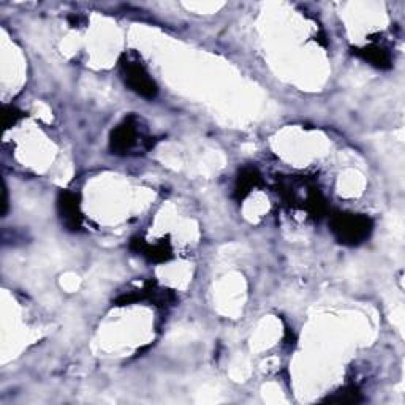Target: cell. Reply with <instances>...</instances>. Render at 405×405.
<instances>
[{"instance_id": "obj_8", "label": "cell", "mask_w": 405, "mask_h": 405, "mask_svg": "<svg viewBox=\"0 0 405 405\" xmlns=\"http://www.w3.org/2000/svg\"><path fill=\"white\" fill-rule=\"evenodd\" d=\"M328 402H337V404H353L359 402V393L355 388H344L342 391L334 394V396L326 399Z\"/></svg>"}, {"instance_id": "obj_3", "label": "cell", "mask_w": 405, "mask_h": 405, "mask_svg": "<svg viewBox=\"0 0 405 405\" xmlns=\"http://www.w3.org/2000/svg\"><path fill=\"white\" fill-rule=\"evenodd\" d=\"M122 77L126 84L138 95L144 97V99H154L157 95V84L150 78V75L146 72V68L141 63L133 61H124L122 62Z\"/></svg>"}, {"instance_id": "obj_2", "label": "cell", "mask_w": 405, "mask_h": 405, "mask_svg": "<svg viewBox=\"0 0 405 405\" xmlns=\"http://www.w3.org/2000/svg\"><path fill=\"white\" fill-rule=\"evenodd\" d=\"M139 143L146 146V149H149L150 139L144 138L138 130V121L137 117H127L126 121L115 128L111 132V139H110V148L115 154L119 155H127L130 154L132 150L139 148Z\"/></svg>"}, {"instance_id": "obj_1", "label": "cell", "mask_w": 405, "mask_h": 405, "mask_svg": "<svg viewBox=\"0 0 405 405\" xmlns=\"http://www.w3.org/2000/svg\"><path fill=\"white\" fill-rule=\"evenodd\" d=\"M334 237L345 246H358L372 233V220L361 214L337 213L329 220Z\"/></svg>"}, {"instance_id": "obj_10", "label": "cell", "mask_w": 405, "mask_h": 405, "mask_svg": "<svg viewBox=\"0 0 405 405\" xmlns=\"http://www.w3.org/2000/svg\"><path fill=\"white\" fill-rule=\"evenodd\" d=\"M70 23H72V26H73V27L84 26V23H86V18H84V16H81V14H77V16H70Z\"/></svg>"}, {"instance_id": "obj_5", "label": "cell", "mask_w": 405, "mask_h": 405, "mask_svg": "<svg viewBox=\"0 0 405 405\" xmlns=\"http://www.w3.org/2000/svg\"><path fill=\"white\" fill-rule=\"evenodd\" d=\"M132 248H135L138 253H141V255H144L150 261H168L172 257V250L168 246V242H159V244L149 246L143 239H133Z\"/></svg>"}, {"instance_id": "obj_4", "label": "cell", "mask_w": 405, "mask_h": 405, "mask_svg": "<svg viewBox=\"0 0 405 405\" xmlns=\"http://www.w3.org/2000/svg\"><path fill=\"white\" fill-rule=\"evenodd\" d=\"M59 214L63 220V224L68 230H79L83 222V214H81L79 195L73 192H62L57 199Z\"/></svg>"}, {"instance_id": "obj_6", "label": "cell", "mask_w": 405, "mask_h": 405, "mask_svg": "<svg viewBox=\"0 0 405 405\" xmlns=\"http://www.w3.org/2000/svg\"><path fill=\"white\" fill-rule=\"evenodd\" d=\"M356 56L364 59L377 68H390L391 67V56L388 52L386 48L380 45H371L366 48H361V50H356Z\"/></svg>"}, {"instance_id": "obj_7", "label": "cell", "mask_w": 405, "mask_h": 405, "mask_svg": "<svg viewBox=\"0 0 405 405\" xmlns=\"http://www.w3.org/2000/svg\"><path fill=\"white\" fill-rule=\"evenodd\" d=\"M261 184V176L255 168H244L239 176H237L236 181V188H235V197L237 199H244L248 193H250L253 188L258 187Z\"/></svg>"}, {"instance_id": "obj_9", "label": "cell", "mask_w": 405, "mask_h": 405, "mask_svg": "<svg viewBox=\"0 0 405 405\" xmlns=\"http://www.w3.org/2000/svg\"><path fill=\"white\" fill-rule=\"evenodd\" d=\"M21 112L16 110V108H13V106H5L3 108V115H2V119H3V126H5V128H8V127H12L13 124L18 121V119H21Z\"/></svg>"}]
</instances>
